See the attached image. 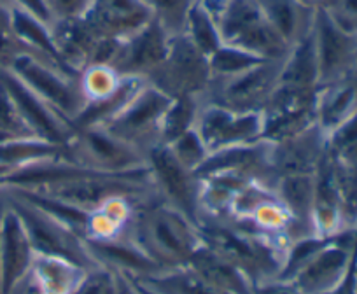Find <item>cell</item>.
<instances>
[{"label": "cell", "mask_w": 357, "mask_h": 294, "mask_svg": "<svg viewBox=\"0 0 357 294\" xmlns=\"http://www.w3.org/2000/svg\"><path fill=\"white\" fill-rule=\"evenodd\" d=\"M125 237L160 270L188 265L204 245L200 226L158 193L133 207Z\"/></svg>", "instance_id": "cell-1"}, {"label": "cell", "mask_w": 357, "mask_h": 294, "mask_svg": "<svg viewBox=\"0 0 357 294\" xmlns=\"http://www.w3.org/2000/svg\"><path fill=\"white\" fill-rule=\"evenodd\" d=\"M200 235L205 247L243 270L254 286L280 277L286 247L277 242L208 215L200 219Z\"/></svg>", "instance_id": "cell-2"}, {"label": "cell", "mask_w": 357, "mask_h": 294, "mask_svg": "<svg viewBox=\"0 0 357 294\" xmlns=\"http://www.w3.org/2000/svg\"><path fill=\"white\" fill-rule=\"evenodd\" d=\"M218 22L225 44L263 60H282L291 46L266 22L254 0H204Z\"/></svg>", "instance_id": "cell-3"}, {"label": "cell", "mask_w": 357, "mask_h": 294, "mask_svg": "<svg viewBox=\"0 0 357 294\" xmlns=\"http://www.w3.org/2000/svg\"><path fill=\"white\" fill-rule=\"evenodd\" d=\"M2 191H4L9 207L16 212V215L22 221L33 252L65 258L75 265L82 266L84 270L98 266V261L88 249V244H86L82 235H79L68 224L61 223L60 219L47 214L37 205L30 203V201L23 200L16 194L8 193L6 189Z\"/></svg>", "instance_id": "cell-4"}, {"label": "cell", "mask_w": 357, "mask_h": 294, "mask_svg": "<svg viewBox=\"0 0 357 294\" xmlns=\"http://www.w3.org/2000/svg\"><path fill=\"white\" fill-rule=\"evenodd\" d=\"M172 100L174 98L146 81L126 102L125 107L100 125V128L107 130L147 156L151 149L161 144L163 119Z\"/></svg>", "instance_id": "cell-5"}, {"label": "cell", "mask_w": 357, "mask_h": 294, "mask_svg": "<svg viewBox=\"0 0 357 294\" xmlns=\"http://www.w3.org/2000/svg\"><path fill=\"white\" fill-rule=\"evenodd\" d=\"M2 67H8L37 97L70 123L84 111L86 100L79 86V76L67 74L26 51L16 54Z\"/></svg>", "instance_id": "cell-6"}, {"label": "cell", "mask_w": 357, "mask_h": 294, "mask_svg": "<svg viewBox=\"0 0 357 294\" xmlns=\"http://www.w3.org/2000/svg\"><path fill=\"white\" fill-rule=\"evenodd\" d=\"M146 81L170 98H204L212 81L208 56L197 49L186 36H174L167 56Z\"/></svg>", "instance_id": "cell-7"}, {"label": "cell", "mask_w": 357, "mask_h": 294, "mask_svg": "<svg viewBox=\"0 0 357 294\" xmlns=\"http://www.w3.org/2000/svg\"><path fill=\"white\" fill-rule=\"evenodd\" d=\"M68 160L105 173H126L147 167V156L100 126L74 128L67 144Z\"/></svg>", "instance_id": "cell-8"}, {"label": "cell", "mask_w": 357, "mask_h": 294, "mask_svg": "<svg viewBox=\"0 0 357 294\" xmlns=\"http://www.w3.org/2000/svg\"><path fill=\"white\" fill-rule=\"evenodd\" d=\"M282 60H266L235 77L212 81L202 100L233 111L261 112L279 88Z\"/></svg>", "instance_id": "cell-9"}, {"label": "cell", "mask_w": 357, "mask_h": 294, "mask_svg": "<svg viewBox=\"0 0 357 294\" xmlns=\"http://www.w3.org/2000/svg\"><path fill=\"white\" fill-rule=\"evenodd\" d=\"M195 130L204 140L208 155L228 147L263 140L264 123L261 112H242L202 100Z\"/></svg>", "instance_id": "cell-10"}, {"label": "cell", "mask_w": 357, "mask_h": 294, "mask_svg": "<svg viewBox=\"0 0 357 294\" xmlns=\"http://www.w3.org/2000/svg\"><path fill=\"white\" fill-rule=\"evenodd\" d=\"M357 245V228L340 231L307 259L289 280L301 294H328L345 277Z\"/></svg>", "instance_id": "cell-11"}, {"label": "cell", "mask_w": 357, "mask_h": 294, "mask_svg": "<svg viewBox=\"0 0 357 294\" xmlns=\"http://www.w3.org/2000/svg\"><path fill=\"white\" fill-rule=\"evenodd\" d=\"M147 169L156 193L200 226V179L197 173L186 169L163 144L147 153Z\"/></svg>", "instance_id": "cell-12"}, {"label": "cell", "mask_w": 357, "mask_h": 294, "mask_svg": "<svg viewBox=\"0 0 357 294\" xmlns=\"http://www.w3.org/2000/svg\"><path fill=\"white\" fill-rule=\"evenodd\" d=\"M0 86L9 95L16 111L20 112L33 137L67 147L68 140L74 135L72 123L51 109L20 77H16L8 67L2 65H0Z\"/></svg>", "instance_id": "cell-13"}, {"label": "cell", "mask_w": 357, "mask_h": 294, "mask_svg": "<svg viewBox=\"0 0 357 294\" xmlns=\"http://www.w3.org/2000/svg\"><path fill=\"white\" fill-rule=\"evenodd\" d=\"M312 39L319 67V86L354 76L357 56L356 36L340 29L326 11H319L315 13Z\"/></svg>", "instance_id": "cell-14"}, {"label": "cell", "mask_w": 357, "mask_h": 294, "mask_svg": "<svg viewBox=\"0 0 357 294\" xmlns=\"http://www.w3.org/2000/svg\"><path fill=\"white\" fill-rule=\"evenodd\" d=\"M170 40V33L156 20H151L146 26L119 40L111 67L123 77L146 79L167 56Z\"/></svg>", "instance_id": "cell-15"}, {"label": "cell", "mask_w": 357, "mask_h": 294, "mask_svg": "<svg viewBox=\"0 0 357 294\" xmlns=\"http://www.w3.org/2000/svg\"><path fill=\"white\" fill-rule=\"evenodd\" d=\"M98 39L123 40L153 20L142 0H91L81 16Z\"/></svg>", "instance_id": "cell-16"}, {"label": "cell", "mask_w": 357, "mask_h": 294, "mask_svg": "<svg viewBox=\"0 0 357 294\" xmlns=\"http://www.w3.org/2000/svg\"><path fill=\"white\" fill-rule=\"evenodd\" d=\"M270 144V165L275 179L294 173H315L328 153V137L317 125H312L289 139Z\"/></svg>", "instance_id": "cell-17"}, {"label": "cell", "mask_w": 357, "mask_h": 294, "mask_svg": "<svg viewBox=\"0 0 357 294\" xmlns=\"http://www.w3.org/2000/svg\"><path fill=\"white\" fill-rule=\"evenodd\" d=\"M33 254L36 252H33L22 221L6 200L2 223H0V284H2V294H11V291L29 275Z\"/></svg>", "instance_id": "cell-18"}, {"label": "cell", "mask_w": 357, "mask_h": 294, "mask_svg": "<svg viewBox=\"0 0 357 294\" xmlns=\"http://www.w3.org/2000/svg\"><path fill=\"white\" fill-rule=\"evenodd\" d=\"M314 173L280 176L273 184L277 196L289 214L291 242L317 235L314 228Z\"/></svg>", "instance_id": "cell-19"}, {"label": "cell", "mask_w": 357, "mask_h": 294, "mask_svg": "<svg viewBox=\"0 0 357 294\" xmlns=\"http://www.w3.org/2000/svg\"><path fill=\"white\" fill-rule=\"evenodd\" d=\"M314 228L315 233L331 237L347 230L342 217V201L336 186L335 167L329 153L322 158L314 173Z\"/></svg>", "instance_id": "cell-20"}, {"label": "cell", "mask_w": 357, "mask_h": 294, "mask_svg": "<svg viewBox=\"0 0 357 294\" xmlns=\"http://www.w3.org/2000/svg\"><path fill=\"white\" fill-rule=\"evenodd\" d=\"M357 112V76L319 86L315 95V125L328 137Z\"/></svg>", "instance_id": "cell-21"}, {"label": "cell", "mask_w": 357, "mask_h": 294, "mask_svg": "<svg viewBox=\"0 0 357 294\" xmlns=\"http://www.w3.org/2000/svg\"><path fill=\"white\" fill-rule=\"evenodd\" d=\"M51 29L61 61L68 70L79 76V72L93 61L95 51L102 39L89 30L82 18L56 22Z\"/></svg>", "instance_id": "cell-22"}, {"label": "cell", "mask_w": 357, "mask_h": 294, "mask_svg": "<svg viewBox=\"0 0 357 294\" xmlns=\"http://www.w3.org/2000/svg\"><path fill=\"white\" fill-rule=\"evenodd\" d=\"M188 266L226 294H254L256 289L250 277L243 270L205 245L191 256Z\"/></svg>", "instance_id": "cell-23"}, {"label": "cell", "mask_w": 357, "mask_h": 294, "mask_svg": "<svg viewBox=\"0 0 357 294\" xmlns=\"http://www.w3.org/2000/svg\"><path fill=\"white\" fill-rule=\"evenodd\" d=\"M266 22L289 46L312 32L315 13L303 8L300 0H254Z\"/></svg>", "instance_id": "cell-24"}, {"label": "cell", "mask_w": 357, "mask_h": 294, "mask_svg": "<svg viewBox=\"0 0 357 294\" xmlns=\"http://www.w3.org/2000/svg\"><path fill=\"white\" fill-rule=\"evenodd\" d=\"M86 270L65 258L33 254L29 275L43 294H74Z\"/></svg>", "instance_id": "cell-25"}, {"label": "cell", "mask_w": 357, "mask_h": 294, "mask_svg": "<svg viewBox=\"0 0 357 294\" xmlns=\"http://www.w3.org/2000/svg\"><path fill=\"white\" fill-rule=\"evenodd\" d=\"M11 18L16 39L25 47L26 53L33 54V56L40 58V60L47 61V63L54 65V67L61 68L67 74L77 76V74L68 70L63 61H61L51 25H47V23L40 22V20L33 18V16L26 15V13L15 8H11Z\"/></svg>", "instance_id": "cell-26"}, {"label": "cell", "mask_w": 357, "mask_h": 294, "mask_svg": "<svg viewBox=\"0 0 357 294\" xmlns=\"http://www.w3.org/2000/svg\"><path fill=\"white\" fill-rule=\"evenodd\" d=\"M279 86L303 91L319 90V67L312 32L291 46L280 67Z\"/></svg>", "instance_id": "cell-27"}, {"label": "cell", "mask_w": 357, "mask_h": 294, "mask_svg": "<svg viewBox=\"0 0 357 294\" xmlns=\"http://www.w3.org/2000/svg\"><path fill=\"white\" fill-rule=\"evenodd\" d=\"M58 158L68 160L67 149L39 137H18L0 144V165L9 170Z\"/></svg>", "instance_id": "cell-28"}, {"label": "cell", "mask_w": 357, "mask_h": 294, "mask_svg": "<svg viewBox=\"0 0 357 294\" xmlns=\"http://www.w3.org/2000/svg\"><path fill=\"white\" fill-rule=\"evenodd\" d=\"M132 279V277H130ZM137 280L147 289L158 294H226L198 275L191 266L183 265L177 268L160 270L151 275L139 277Z\"/></svg>", "instance_id": "cell-29"}, {"label": "cell", "mask_w": 357, "mask_h": 294, "mask_svg": "<svg viewBox=\"0 0 357 294\" xmlns=\"http://www.w3.org/2000/svg\"><path fill=\"white\" fill-rule=\"evenodd\" d=\"M183 36H186V39L205 56H211L222 44L218 22L204 0H195L193 8L188 13Z\"/></svg>", "instance_id": "cell-30"}, {"label": "cell", "mask_w": 357, "mask_h": 294, "mask_svg": "<svg viewBox=\"0 0 357 294\" xmlns=\"http://www.w3.org/2000/svg\"><path fill=\"white\" fill-rule=\"evenodd\" d=\"M79 86L84 95L86 105L107 100L118 91L125 77L116 68L105 63H89L79 72Z\"/></svg>", "instance_id": "cell-31"}, {"label": "cell", "mask_w": 357, "mask_h": 294, "mask_svg": "<svg viewBox=\"0 0 357 294\" xmlns=\"http://www.w3.org/2000/svg\"><path fill=\"white\" fill-rule=\"evenodd\" d=\"M263 61L266 60L249 53V51H243L240 49V47L229 46V44L222 42L221 46L208 56V67H211L212 81H222L238 76V74L256 67V65L263 63Z\"/></svg>", "instance_id": "cell-32"}, {"label": "cell", "mask_w": 357, "mask_h": 294, "mask_svg": "<svg viewBox=\"0 0 357 294\" xmlns=\"http://www.w3.org/2000/svg\"><path fill=\"white\" fill-rule=\"evenodd\" d=\"M200 105L202 98H174L163 119L161 144H170L178 135H183L188 130L195 128Z\"/></svg>", "instance_id": "cell-33"}, {"label": "cell", "mask_w": 357, "mask_h": 294, "mask_svg": "<svg viewBox=\"0 0 357 294\" xmlns=\"http://www.w3.org/2000/svg\"><path fill=\"white\" fill-rule=\"evenodd\" d=\"M142 4L149 9L153 20L174 37L184 32V23L195 0H142Z\"/></svg>", "instance_id": "cell-34"}, {"label": "cell", "mask_w": 357, "mask_h": 294, "mask_svg": "<svg viewBox=\"0 0 357 294\" xmlns=\"http://www.w3.org/2000/svg\"><path fill=\"white\" fill-rule=\"evenodd\" d=\"M170 149L172 155L183 163L186 169L197 172L202 165L205 163V160L208 158V151L205 147L204 140L198 135V132L195 128L188 130L183 135H178L177 139L172 140L170 144H163Z\"/></svg>", "instance_id": "cell-35"}, {"label": "cell", "mask_w": 357, "mask_h": 294, "mask_svg": "<svg viewBox=\"0 0 357 294\" xmlns=\"http://www.w3.org/2000/svg\"><path fill=\"white\" fill-rule=\"evenodd\" d=\"M119 277L118 272L109 266L98 265L84 272L81 284L74 294H118Z\"/></svg>", "instance_id": "cell-36"}, {"label": "cell", "mask_w": 357, "mask_h": 294, "mask_svg": "<svg viewBox=\"0 0 357 294\" xmlns=\"http://www.w3.org/2000/svg\"><path fill=\"white\" fill-rule=\"evenodd\" d=\"M25 47L16 39L13 30L11 8L0 2V65H6L16 54L23 53Z\"/></svg>", "instance_id": "cell-37"}, {"label": "cell", "mask_w": 357, "mask_h": 294, "mask_svg": "<svg viewBox=\"0 0 357 294\" xmlns=\"http://www.w3.org/2000/svg\"><path fill=\"white\" fill-rule=\"evenodd\" d=\"M326 13L340 29L357 37V0H336Z\"/></svg>", "instance_id": "cell-38"}, {"label": "cell", "mask_w": 357, "mask_h": 294, "mask_svg": "<svg viewBox=\"0 0 357 294\" xmlns=\"http://www.w3.org/2000/svg\"><path fill=\"white\" fill-rule=\"evenodd\" d=\"M91 0H46V6L50 9V15L53 22H68V20H77L88 9Z\"/></svg>", "instance_id": "cell-39"}, {"label": "cell", "mask_w": 357, "mask_h": 294, "mask_svg": "<svg viewBox=\"0 0 357 294\" xmlns=\"http://www.w3.org/2000/svg\"><path fill=\"white\" fill-rule=\"evenodd\" d=\"M9 8L20 9V11L26 13V15L33 16V18L40 20L51 26L54 23L46 6V0H9Z\"/></svg>", "instance_id": "cell-40"}, {"label": "cell", "mask_w": 357, "mask_h": 294, "mask_svg": "<svg viewBox=\"0 0 357 294\" xmlns=\"http://www.w3.org/2000/svg\"><path fill=\"white\" fill-rule=\"evenodd\" d=\"M328 294H357V245L356 252H354L352 263H350L349 270H347L345 277L340 280L338 286Z\"/></svg>", "instance_id": "cell-41"}, {"label": "cell", "mask_w": 357, "mask_h": 294, "mask_svg": "<svg viewBox=\"0 0 357 294\" xmlns=\"http://www.w3.org/2000/svg\"><path fill=\"white\" fill-rule=\"evenodd\" d=\"M336 0H300V4L303 8L310 9V11L319 13V11H328L333 4H335Z\"/></svg>", "instance_id": "cell-42"}, {"label": "cell", "mask_w": 357, "mask_h": 294, "mask_svg": "<svg viewBox=\"0 0 357 294\" xmlns=\"http://www.w3.org/2000/svg\"><path fill=\"white\" fill-rule=\"evenodd\" d=\"M118 277H119V293L118 294H140L139 291L135 289V286H133V282L128 279V277L123 275V273H118Z\"/></svg>", "instance_id": "cell-43"}, {"label": "cell", "mask_w": 357, "mask_h": 294, "mask_svg": "<svg viewBox=\"0 0 357 294\" xmlns=\"http://www.w3.org/2000/svg\"><path fill=\"white\" fill-rule=\"evenodd\" d=\"M128 279H130V277H128ZM130 280H132L133 286H135V289L139 291L140 294H158V293H154V291H151V289H147V287H144L142 284H139V282H137V280H133V279H130Z\"/></svg>", "instance_id": "cell-44"}, {"label": "cell", "mask_w": 357, "mask_h": 294, "mask_svg": "<svg viewBox=\"0 0 357 294\" xmlns=\"http://www.w3.org/2000/svg\"><path fill=\"white\" fill-rule=\"evenodd\" d=\"M6 208V194L0 189V223H2V214H4ZM0 294H2V284H0Z\"/></svg>", "instance_id": "cell-45"}, {"label": "cell", "mask_w": 357, "mask_h": 294, "mask_svg": "<svg viewBox=\"0 0 357 294\" xmlns=\"http://www.w3.org/2000/svg\"><path fill=\"white\" fill-rule=\"evenodd\" d=\"M9 172H11V170H9V169H6V167H2V165H0V179H2V177H4L6 173H9Z\"/></svg>", "instance_id": "cell-46"}, {"label": "cell", "mask_w": 357, "mask_h": 294, "mask_svg": "<svg viewBox=\"0 0 357 294\" xmlns=\"http://www.w3.org/2000/svg\"><path fill=\"white\" fill-rule=\"evenodd\" d=\"M354 76H357V56H356V68H354Z\"/></svg>", "instance_id": "cell-47"}, {"label": "cell", "mask_w": 357, "mask_h": 294, "mask_svg": "<svg viewBox=\"0 0 357 294\" xmlns=\"http://www.w3.org/2000/svg\"><path fill=\"white\" fill-rule=\"evenodd\" d=\"M0 2H2V4H6V6H9V0H0Z\"/></svg>", "instance_id": "cell-48"}]
</instances>
